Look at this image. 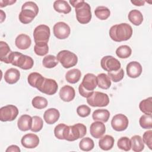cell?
I'll return each instance as SVG.
<instances>
[{
	"instance_id": "obj_28",
	"label": "cell",
	"mask_w": 152,
	"mask_h": 152,
	"mask_svg": "<svg viewBox=\"0 0 152 152\" xmlns=\"http://www.w3.org/2000/svg\"><path fill=\"white\" fill-rule=\"evenodd\" d=\"M131 148L134 151L140 152L144 150V144L142 138L138 135H134L131 138Z\"/></svg>"
},
{
	"instance_id": "obj_12",
	"label": "cell",
	"mask_w": 152,
	"mask_h": 152,
	"mask_svg": "<svg viewBox=\"0 0 152 152\" xmlns=\"http://www.w3.org/2000/svg\"><path fill=\"white\" fill-rule=\"evenodd\" d=\"M129 124L128 118L122 113L115 115L111 121V125L113 129L116 131H123L125 130Z\"/></svg>"
},
{
	"instance_id": "obj_21",
	"label": "cell",
	"mask_w": 152,
	"mask_h": 152,
	"mask_svg": "<svg viewBox=\"0 0 152 152\" xmlns=\"http://www.w3.org/2000/svg\"><path fill=\"white\" fill-rule=\"evenodd\" d=\"M31 43V40L30 37L25 34H19L15 39V46L20 49L25 50L28 49Z\"/></svg>"
},
{
	"instance_id": "obj_40",
	"label": "cell",
	"mask_w": 152,
	"mask_h": 152,
	"mask_svg": "<svg viewBox=\"0 0 152 152\" xmlns=\"http://www.w3.org/2000/svg\"><path fill=\"white\" fill-rule=\"evenodd\" d=\"M107 75L110 79L113 82L116 83L121 81L124 77V71L122 68H120L118 71H109L107 73Z\"/></svg>"
},
{
	"instance_id": "obj_33",
	"label": "cell",
	"mask_w": 152,
	"mask_h": 152,
	"mask_svg": "<svg viewBox=\"0 0 152 152\" xmlns=\"http://www.w3.org/2000/svg\"><path fill=\"white\" fill-rule=\"evenodd\" d=\"M95 15L100 20H105L110 15L109 9L104 6H99L94 10Z\"/></svg>"
},
{
	"instance_id": "obj_10",
	"label": "cell",
	"mask_w": 152,
	"mask_h": 152,
	"mask_svg": "<svg viewBox=\"0 0 152 152\" xmlns=\"http://www.w3.org/2000/svg\"><path fill=\"white\" fill-rule=\"evenodd\" d=\"M18 114V108L14 105L8 104L1 108L0 120L2 122L12 121L17 118Z\"/></svg>"
},
{
	"instance_id": "obj_25",
	"label": "cell",
	"mask_w": 152,
	"mask_h": 152,
	"mask_svg": "<svg viewBox=\"0 0 152 152\" xmlns=\"http://www.w3.org/2000/svg\"><path fill=\"white\" fill-rule=\"evenodd\" d=\"M115 140L113 137L109 135H106L101 137L99 141V145L103 150L107 151L112 148L114 144Z\"/></svg>"
},
{
	"instance_id": "obj_20",
	"label": "cell",
	"mask_w": 152,
	"mask_h": 152,
	"mask_svg": "<svg viewBox=\"0 0 152 152\" xmlns=\"http://www.w3.org/2000/svg\"><path fill=\"white\" fill-rule=\"evenodd\" d=\"M20 77V71L17 69L14 68L7 69L4 74L5 81L10 84H13L16 83L19 80Z\"/></svg>"
},
{
	"instance_id": "obj_47",
	"label": "cell",
	"mask_w": 152,
	"mask_h": 152,
	"mask_svg": "<svg viewBox=\"0 0 152 152\" xmlns=\"http://www.w3.org/2000/svg\"><path fill=\"white\" fill-rule=\"evenodd\" d=\"M6 152H10V151H15V152H20V148L16 145H11L9 146L5 151Z\"/></svg>"
},
{
	"instance_id": "obj_14",
	"label": "cell",
	"mask_w": 152,
	"mask_h": 152,
	"mask_svg": "<svg viewBox=\"0 0 152 152\" xmlns=\"http://www.w3.org/2000/svg\"><path fill=\"white\" fill-rule=\"evenodd\" d=\"M58 88V84L55 80L45 78L38 90L48 95H53L56 93Z\"/></svg>"
},
{
	"instance_id": "obj_4",
	"label": "cell",
	"mask_w": 152,
	"mask_h": 152,
	"mask_svg": "<svg viewBox=\"0 0 152 152\" xmlns=\"http://www.w3.org/2000/svg\"><path fill=\"white\" fill-rule=\"evenodd\" d=\"M97 85V77L93 74L88 73L84 75L82 83L79 86V93L81 96L88 98L94 92Z\"/></svg>"
},
{
	"instance_id": "obj_44",
	"label": "cell",
	"mask_w": 152,
	"mask_h": 152,
	"mask_svg": "<svg viewBox=\"0 0 152 152\" xmlns=\"http://www.w3.org/2000/svg\"><path fill=\"white\" fill-rule=\"evenodd\" d=\"M66 125L64 124H59L56 125L54 129L55 136L59 140H64V130Z\"/></svg>"
},
{
	"instance_id": "obj_37",
	"label": "cell",
	"mask_w": 152,
	"mask_h": 152,
	"mask_svg": "<svg viewBox=\"0 0 152 152\" xmlns=\"http://www.w3.org/2000/svg\"><path fill=\"white\" fill-rule=\"evenodd\" d=\"M33 106L38 109H42L48 106V100L46 98L42 96H36L31 102Z\"/></svg>"
},
{
	"instance_id": "obj_29",
	"label": "cell",
	"mask_w": 152,
	"mask_h": 152,
	"mask_svg": "<svg viewBox=\"0 0 152 152\" xmlns=\"http://www.w3.org/2000/svg\"><path fill=\"white\" fill-rule=\"evenodd\" d=\"M128 19L134 25L140 26L143 21L142 13L138 10H132L128 14Z\"/></svg>"
},
{
	"instance_id": "obj_48",
	"label": "cell",
	"mask_w": 152,
	"mask_h": 152,
	"mask_svg": "<svg viewBox=\"0 0 152 152\" xmlns=\"http://www.w3.org/2000/svg\"><path fill=\"white\" fill-rule=\"evenodd\" d=\"M145 1H140V0H135V1H131V2L136 6H142L144 5L145 4Z\"/></svg>"
},
{
	"instance_id": "obj_35",
	"label": "cell",
	"mask_w": 152,
	"mask_h": 152,
	"mask_svg": "<svg viewBox=\"0 0 152 152\" xmlns=\"http://www.w3.org/2000/svg\"><path fill=\"white\" fill-rule=\"evenodd\" d=\"M43 65L47 68H52L56 66L58 64L56 56L52 55H48L44 57L42 61Z\"/></svg>"
},
{
	"instance_id": "obj_6",
	"label": "cell",
	"mask_w": 152,
	"mask_h": 152,
	"mask_svg": "<svg viewBox=\"0 0 152 152\" xmlns=\"http://www.w3.org/2000/svg\"><path fill=\"white\" fill-rule=\"evenodd\" d=\"M86 133V126L83 124L78 123L72 126L66 125L64 130V140L69 141H74L83 138Z\"/></svg>"
},
{
	"instance_id": "obj_43",
	"label": "cell",
	"mask_w": 152,
	"mask_h": 152,
	"mask_svg": "<svg viewBox=\"0 0 152 152\" xmlns=\"http://www.w3.org/2000/svg\"><path fill=\"white\" fill-rule=\"evenodd\" d=\"M91 112L90 108L86 105V104H82L79 106L77 108V113L80 117L85 118L88 116Z\"/></svg>"
},
{
	"instance_id": "obj_31",
	"label": "cell",
	"mask_w": 152,
	"mask_h": 152,
	"mask_svg": "<svg viewBox=\"0 0 152 152\" xmlns=\"http://www.w3.org/2000/svg\"><path fill=\"white\" fill-rule=\"evenodd\" d=\"M97 85L99 88L106 90L111 86V81L108 75L104 73L99 74L97 76Z\"/></svg>"
},
{
	"instance_id": "obj_7",
	"label": "cell",
	"mask_w": 152,
	"mask_h": 152,
	"mask_svg": "<svg viewBox=\"0 0 152 152\" xmlns=\"http://www.w3.org/2000/svg\"><path fill=\"white\" fill-rule=\"evenodd\" d=\"M56 58L65 68L74 66L78 62L77 56L74 53L67 50H63L58 52Z\"/></svg>"
},
{
	"instance_id": "obj_3",
	"label": "cell",
	"mask_w": 152,
	"mask_h": 152,
	"mask_svg": "<svg viewBox=\"0 0 152 152\" xmlns=\"http://www.w3.org/2000/svg\"><path fill=\"white\" fill-rule=\"evenodd\" d=\"M8 64L27 70L33 66V59L29 56L23 55L18 52H11L8 58Z\"/></svg>"
},
{
	"instance_id": "obj_1",
	"label": "cell",
	"mask_w": 152,
	"mask_h": 152,
	"mask_svg": "<svg viewBox=\"0 0 152 152\" xmlns=\"http://www.w3.org/2000/svg\"><path fill=\"white\" fill-rule=\"evenodd\" d=\"M69 3L75 9L77 21L83 24L88 23L91 19L90 5L83 0H70Z\"/></svg>"
},
{
	"instance_id": "obj_45",
	"label": "cell",
	"mask_w": 152,
	"mask_h": 152,
	"mask_svg": "<svg viewBox=\"0 0 152 152\" xmlns=\"http://www.w3.org/2000/svg\"><path fill=\"white\" fill-rule=\"evenodd\" d=\"M143 142L148 146L150 149H152V131H145L142 136Z\"/></svg>"
},
{
	"instance_id": "obj_42",
	"label": "cell",
	"mask_w": 152,
	"mask_h": 152,
	"mask_svg": "<svg viewBox=\"0 0 152 152\" xmlns=\"http://www.w3.org/2000/svg\"><path fill=\"white\" fill-rule=\"evenodd\" d=\"M43 126V121L42 119L38 116H34L32 117V126L31 131L36 132L40 131Z\"/></svg>"
},
{
	"instance_id": "obj_8",
	"label": "cell",
	"mask_w": 152,
	"mask_h": 152,
	"mask_svg": "<svg viewBox=\"0 0 152 152\" xmlns=\"http://www.w3.org/2000/svg\"><path fill=\"white\" fill-rule=\"evenodd\" d=\"M87 102L92 107H104L109 103V98L106 93L94 91L90 97L87 98Z\"/></svg>"
},
{
	"instance_id": "obj_34",
	"label": "cell",
	"mask_w": 152,
	"mask_h": 152,
	"mask_svg": "<svg viewBox=\"0 0 152 152\" xmlns=\"http://www.w3.org/2000/svg\"><path fill=\"white\" fill-rule=\"evenodd\" d=\"M94 146V141L89 137H86L81 139L79 143L80 148L84 151L91 150Z\"/></svg>"
},
{
	"instance_id": "obj_46",
	"label": "cell",
	"mask_w": 152,
	"mask_h": 152,
	"mask_svg": "<svg viewBox=\"0 0 152 152\" xmlns=\"http://www.w3.org/2000/svg\"><path fill=\"white\" fill-rule=\"evenodd\" d=\"M16 1H11V0H1L0 1V7L2 8L6 7L7 5H11L12 4L15 3Z\"/></svg>"
},
{
	"instance_id": "obj_18",
	"label": "cell",
	"mask_w": 152,
	"mask_h": 152,
	"mask_svg": "<svg viewBox=\"0 0 152 152\" xmlns=\"http://www.w3.org/2000/svg\"><path fill=\"white\" fill-rule=\"evenodd\" d=\"M60 98L64 102H69L72 101L75 96V92L74 88L68 85L63 86L59 93Z\"/></svg>"
},
{
	"instance_id": "obj_23",
	"label": "cell",
	"mask_w": 152,
	"mask_h": 152,
	"mask_svg": "<svg viewBox=\"0 0 152 152\" xmlns=\"http://www.w3.org/2000/svg\"><path fill=\"white\" fill-rule=\"evenodd\" d=\"M44 79L45 77H43L40 74L36 72L30 73L27 77V81L28 84L31 87H35L37 89L43 83Z\"/></svg>"
},
{
	"instance_id": "obj_26",
	"label": "cell",
	"mask_w": 152,
	"mask_h": 152,
	"mask_svg": "<svg viewBox=\"0 0 152 152\" xmlns=\"http://www.w3.org/2000/svg\"><path fill=\"white\" fill-rule=\"evenodd\" d=\"M54 10L60 13L68 14L71 11V8L68 3L64 0H57L53 3Z\"/></svg>"
},
{
	"instance_id": "obj_27",
	"label": "cell",
	"mask_w": 152,
	"mask_h": 152,
	"mask_svg": "<svg viewBox=\"0 0 152 152\" xmlns=\"http://www.w3.org/2000/svg\"><path fill=\"white\" fill-rule=\"evenodd\" d=\"M81 76V72L80 69L74 68L67 71L65 74L66 80L71 84H75L77 83Z\"/></svg>"
},
{
	"instance_id": "obj_41",
	"label": "cell",
	"mask_w": 152,
	"mask_h": 152,
	"mask_svg": "<svg viewBox=\"0 0 152 152\" xmlns=\"http://www.w3.org/2000/svg\"><path fill=\"white\" fill-rule=\"evenodd\" d=\"M117 145L121 150L126 151H129L131 148V140L126 137H122L118 140Z\"/></svg>"
},
{
	"instance_id": "obj_15",
	"label": "cell",
	"mask_w": 152,
	"mask_h": 152,
	"mask_svg": "<svg viewBox=\"0 0 152 152\" xmlns=\"http://www.w3.org/2000/svg\"><path fill=\"white\" fill-rule=\"evenodd\" d=\"M21 142L22 145L26 148H34L39 145V138L34 134H27L22 137Z\"/></svg>"
},
{
	"instance_id": "obj_24",
	"label": "cell",
	"mask_w": 152,
	"mask_h": 152,
	"mask_svg": "<svg viewBox=\"0 0 152 152\" xmlns=\"http://www.w3.org/2000/svg\"><path fill=\"white\" fill-rule=\"evenodd\" d=\"M109 117L110 113L107 109H96L92 114V118L94 121H98L102 122H106L109 120Z\"/></svg>"
},
{
	"instance_id": "obj_2",
	"label": "cell",
	"mask_w": 152,
	"mask_h": 152,
	"mask_svg": "<svg viewBox=\"0 0 152 152\" xmlns=\"http://www.w3.org/2000/svg\"><path fill=\"white\" fill-rule=\"evenodd\" d=\"M132 34V27L127 23H121L112 26L109 30V36L115 42H120L128 40Z\"/></svg>"
},
{
	"instance_id": "obj_17",
	"label": "cell",
	"mask_w": 152,
	"mask_h": 152,
	"mask_svg": "<svg viewBox=\"0 0 152 152\" xmlns=\"http://www.w3.org/2000/svg\"><path fill=\"white\" fill-rule=\"evenodd\" d=\"M106 132L104 124L100 121L93 122L90 127V132L92 137L95 138H101Z\"/></svg>"
},
{
	"instance_id": "obj_13",
	"label": "cell",
	"mask_w": 152,
	"mask_h": 152,
	"mask_svg": "<svg viewBox=\"0 0 152 152\" xmlns=\"http://www.w3.org/2000/svg\"><path fill=\"white\" fill-rule=\"evenodd\" d=\"M55 36L59 39H66L70 34L71 29L69 26L64 22L56 23L53 28Z\"/></svg>"
},
{
	"instance_id": "obj_19",
	"label": "cell",
	"mask_w": 152,
	"mask_h": 152,
	"mask_svg": "<svg viewBox=\"0 0 152 152\" xmlns=\"http://www.w3.org/2000/svg\"><path fill=\"white\" fill-rule=\"evenodd\" d=\"M60 116L59 112L55 108H49L43 114V119L48 124H53L58 121Z\"/></svg>"
},
{
	"instance_id": "obj_9",
	"label": "cell",
	"mask_w": 152,
	"mask_h": 152,
	"mask_svg": "<svg viewBox=\"0 0 152 152\" xmlns=\"http://www.w3.org/2000/svg\"><path fill=\"white\" fill-rule=\"evenodd\" d=\"M50 31L49 26L40 24L37 26L33 31V37L35 43H48L50 37Z\"/></svg>"
},
{
	"instance_id": "obj_38",
	"label": "cell",
	"mask_w": 152,
	"mask_h": 152,
	"mask_svg": "<svg viewBox=\"0 0 152 152\" xmlns=\"http://www.w3.org/2000/svg\"><path fill=\"white\" fill-rule=\"evenodd\" d=\"M34 51L37 55L44 56L49 51L48 43H36L34 46Z\"/></svg>"
},
{
	"instance_id": "obj_32",
	"label": "cell",
	"mask_w": 152,
	"mask_h": 152,
	"mask_svg": "<svg viewBox=\"0 0 152 152\" xmlns=\"http://www.w3.org/2000/svg\"><path fill=\"white\" fill-rule=\"evenodd\" d=\"M140 110L147 115L152 114V98L150 97L146 99L142 100L139 104Z\"/></svg>"
},
{
	"instance_id": "obj_36",
	"label": "cell",
	"mask_w": 152,
	"mask_h": 152,
	"mask_svg": "<svg viewBox=\"0 0 152 152\" xmlns=\"http://www.w3.org/2000/svg\"><path fill=\"white\" fill-rule=\"evenodd\" d=\"M132 50L128 45H122L116 50V55L120 58H127L131 56Z\"/></svg>"
},
{
	"instance_id": "obj_16",
	"label": "cell",
	"mask_w": 152,
	"mask_h": 152,
	"mask_svg": "<svg viewBox=\"0 0 152 152\" xmlns=\"http://www.w3.org/2000/svg\"><path fill=\"white\" fill-rule=\"evenodd\" d=\"M126 74L128 77L132 78L138 77L142 72L141 65L137 61H132L126 65Z\"/></svg>"
},
{
	"instance_id": "obj_39",
	"label": "cell",
	"mask_w": 152,
	"mask_h": 152,
	"mask_svg": "<svg viewBox=\"0 0 152 152\" xmlns=\"http://www.w3.org/2000/svg\"><path fill=\"white\" fill-rule=\"evenodd\" d=\"M140 126L144 129H151L152 128V116L151 115H143L139 120Z\"/></svg>"
},
{
	"instance_id": "obj_22",
	"label": "cell",
	"mask_w": 152,
	"mask_h": 152,
	"mask_svg": "<svg viewBox=\"0 0 152 152\" xmlns=\"http://www.w3.org/2000/svg\"><path fill=\"white\" fill-rule=\"evenodd\" d=\"M17 126L19 129L22 131L31 129L32 126V117L28 115H21L18 120Z\"/></svg>"
},
{
	"instance_id": "obj_11",
	"label": "cell",
	"mask_w": 152,
	"mask_h": 152,
	"mask_svg": "<svg viewBox=\"0 0 152 152\" xmlns=\"http://www.w3.org/2000/svg\"><path fill=\"white\" fill-rule=\"evenodd\" d=\"M102 68L107 72L118 71L121 68L120 62L112 56H105L102 58L100 61Z\"/></svg>"
},
{
	"instance_id": "obj_30",
	"label": "cell",
	"mask_w": 152,
	"mask_h": 152,
	"mask_svg": "<svg viewBox=\"0 0 152 152\" xmlns=\"http://www.w3.org/2000/svg\"><path fill=\"white\" fill-rule=\"evenodd\" d=\"M12 51L8 45L3 41L0 42V60L6 64H8V58Z\"/></svg>"
},
{
	"instance_id": "obj_5",
	"label": "cell",
	"mask_w": 152,
	"mask_h": 152,
	"mask_svg": "<svg viewBox=\"0 0 152 152\" xmlns=\"http://www.w3.org/2000/svg\"><path fill=\"white\" fill-rule=\"evenodd\" d=\"M38 12L39 8L36 3L32 1L26 2L22 5L19 14V20L23 24H28L33 20Z\"/></svg>"
}]
</instances>
